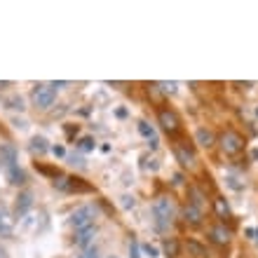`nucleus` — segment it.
<instances>
[{"label": "nucleus", "mask_w": 258, "mask_h": 258, "mask_svg": "<svg viewBox=\"0 0 258 258\" xmlns=\"http://www.w3.org/2000/svg\"><path fill=\"white\" fill-rule=\"evenodd\" d=\"M96 232H99L96 225H87V228L78 230V235H75V244L80 246V249H89L92 242H94V237H96Z\"/></svg>", "instance_id": "7"}, {"label": "nucleus", "mask_w": 258, "mask_h": 258, "mask_svg": "<svg viewBox=\"0 0 258 258\" xmlns=\"http://www.w3.org/2000/svg\"><path fill=\"white\" fill-rule=\"evenodd\" d=\"M108 258H117V256H108Z\"/></svg>", "instance_id": "32"}, {"label": "nucleus", "mask_w": 258, "mask_h": 258, "mask_svg": "<svg viewBox=\"0 0 258 258\" xmlns=\"http://www.w3.org/2000/svg\"><path fill=\"white\" fill-rule=\"evenodd\" d=\"M218 143H221V150H223L225 155H237L244 148V139L235 129H225L223 134H221V139H218Z\"/></svg>", "instance_id": "3"}, {"label": "nucleus", "mask_w": 258, "mask_h": 258, "mask_svg": "<svg viewBox=\"0 0 258 258\" xmlns=\"http://www.w3.org/2000/svg\"><path fill=\"white\" fill-rule=\"evenodd\" d=\"M209 237H211V242H216V244H228V242H230V230H228L225 225H214L209 230Z\"/></svg>", "instance_id": "12"}, {"label": "nucleus", "mask_w": 258, "mask_h": 258, "mask_svg": "<svg viewBox=\"0 0 258 258\" xmlns=\"http://www.w3.org/2000/svg\"><path fill=\"white\" fill-rule=\"evenodd\" d=\"M251 157H253V160H258V150H253V153H251Z\"/></svg>", "instance_id": "31"}, {"label": "nucleus", "mask_w": 258, "mask_h": 258, "mask_svg": "<svg viewBox=\"0 0 258 258\" xmlns=\"http://www.w3.org/2000/svg\"><path fill=\"white\" fill-rule=\"evenodd\" d=\"M157 87L162 89L164 94H176V82H157Z\"/></svg>", "instance_id": "22"}, {"label": "nucleus", "mask_w": 258, "mask_h": 258, "mask_svg": "<svg viewBox=\"0 0 258 258\" xmlns=\"http://www.w3.org/2000/svg\"><path fill=\"white\" fill-rule=\"evenodd\" d=\"M52 153H54L56 157H63V155H66V150H63L61 146H52Z\"/></svg>", "instance_id": "27"}, {"label": "nucleus", "mask_w": 258, "mask_h": 258, "mask_svg": "<svg viewBox=\"0 0 258 258\" xmlns=\"http://www.w3.org/2000/svg\"><path fill=\"white\" fill-rule=\"evenodd\" d=\"M174 155H176V160L181 162V167H195V153H192V148H188V143L178 141L176 146H174Z\"/></svg>", "instance_id": "6"}, {"label": "nucleus", "mask_w": 258, "mask_h": 258, "mask_svg": "<svg viewBox=\"0 0 258 258\" xmlns=\"http://www.w3.org/2000/svg\"><path fill=\"white\" fill-rule=\"evenodd\" d=\"M214 209H216V214L221 218L230 216V204L225 202V197H216V200H214Z\"/></svg>", "instance_id": "16"}, {"label": "nucleus", "mask_w": 258, "mask_h": 258, "mask_svg": "<svg viewBox=\"0 0 258 258\" xmlns=\"http://www.w3.org/2000/svg\"><path fill=\"white\" fill-rule=\"evenodd\" d=\"M195 141L202 146V148H211L214 143H216V139H214V132L211 129H204V127H200L195 132Z\"/></svg>", "instance_id": "13"}, {"label": "nucleus", "mask_w": 258, "mask_h": 258, "mask_svg": "<svg viewBox=\"0 0 258 258\" xmlns=\"http://www.w3.org/2000/svg\"><path fill=\"white\" fill-rule=\"evenodd\" d=\"M94 139H92V136H82L80 141H78V148L82 150V153H89V150H94Z\"/></svg>", "instance_id": "21"}, {"label": "nucleus", "mask_w": 258, "mask_h": 258, "mask_svg": "<svg viewBox=\"0 0 258 258\" xmlns=\"http://www.w3.org/2000/svg\"><path fill=\"white\" fill-rule=\"evenodd\" d=\"M5 106H7L10 110H24V108H26L21 96H10V99H5Z\"/></svg>", "instance_id": "19"}, {"label": "nucleus", "mask_w": 258, "mask_h": 258, "mask_svg": "<svg viewBox=\"0 0 258 258\" xmlns=\"http://www.w3.org/2000/svg\"><path fill=\"white\" fill-rule=\"evenodd\" d=\"M228 183H230V188H235V190L242 188V183H237V178H228Z\"/></svg>", "instance_id": "29"}, {"label": "nucleus", "mask_w": 258, "mask_h": 258, "mask_svg": "<svg viewBox=\"0 0 258 258\" xmlns=\"http://www.w3.org/2000/svg\"><path fill=\"white\" fill-rule=\"evenodd\" d=\"M174 214H176V209H174V200L171 197L160 195L153 202V216H155V225L160 230H167L174 223Z\"/></svg>", "instance_id": "1"}, {"label": "nucleus", "mask_w": 258, "mask_h": 258, "mask_svg": "<svg viewBox=\"0 0 258 258\" xmlns=\"http://www.w3.org/2000/svg\"><path fill=\"white\" fill-rule=\"evenodd\" d=\"M157 122H160V127H162L167 134H174V132H178V127H181V120H178V115L171 108L160 110V113H157Z\"/></svg>", "instance_id": "5"}, {"label": "nucleus", "mask_w": 258, "mask_h": 258, "mask_svg": "<svg viewBox=\"0 0 258 258\" xmlns=\"http://www.w3.org/2000/svg\"><path fill=\"white\" fill-rule=\"evenodd\" d=\"M183 218H185V223H190V225H202V221H204V214H202V209L197 207V204H185L183 207Z\"/></svg>", "instance_id": "8"}, {"label": "nucleus", "mask_w": 258, "mask_h": 258, "mask_svg": "<svg viewBox=\"0 0 258 258\" xmlns=\"http://www.w3.org/2000/svg\"><path fill=\"white\" fill-rule=\"evenodd\" d=\"M68 160H71V162H73V164H85V160H82L80 155H75V153H73V155H71V157H68Z\"/></svg>", "instance_id": "28"}, {"label": "nucleus", "mask_w": 258, "mask_h": 258, "mask_svg": "<svg viewBox=\"0 0 258 258\" xmlns=\"http://www.w3.org/2000/svg\"><path fill=\"white\" fill-rule=\"evenodd\" d=\"M134 197H129V195H124L122 197V207H124V209H129V207H134Z\"/></svg>", "instance_id": "25"}, {"label": "nucleus", "mask_w": 258, "mask_h": 258, "mask_svg": "<svg viewBox=\"0 0 258 258\" xmlns=\"http://www.w3.org/2000/svg\"><path fill=\"white\" fill-rule=\"evenodd\" d=\"M31 150H33V153H38V155H42V153H47V141H45V139H42V136H35L33 141H31Z\"/></svg>", "instance_id": "18"}, {"label": "nucleus", "mask_w": 258, "mask_h": 258, "mask_svg": "<svg viewBox=\"0 0 258 258\" xmlns=\"http://www.w3.org/2000/svg\"><path fill=\"white\" fill-rule=\"evenodd\" d=\"M143 251L148 253L150 258H155V256H157V249H155V246H150V244H146V246H143Z\"/></svg>", "instance_id": "26"}, {"label": "nucleus", "mask_w": 258, "mask_h": 258, "mask_svg": "<svg viewBox=\"0 0 258 258\" xmlns=\"http://www.w3.org/2000/svg\"><path fill=\"white\" fill-rule=\"evenodd\" d=\"M0 164H3L5 169L17 167V150H14L12 146H3V148H0Z\"/></svg>", "instance_id": "11"}, {"label": "nucleus", "mask_w": 258, "mask_h": 258, "mask_svg": "<svg viewBox=\"0 0 258 258\" xmlns=\"http://www.w3.org/2000/svg\"><path fill=\"white\" fill-rule=\"evenodd\" d=\"M139 132H141L146 139H150V146L155 148L157 146V139H155V129L153 127H148V122H139Z\"/></svg>", "instance_id": "17"}, {"label": "nucleus", "mask_w": 258, "mask_h": 258, "mask_svg": "<svg viewBox=\"0 0 258 258\" xmlns=\"http://www.w3.org/2000/svg\"><path fill=\"white\" fill-rule=\"evenodd\" d=\"M129 256H132V258H141V256H139V244H136L134 239L129 242Z\"/></svg>", "instance_id": "24"}, {"label": "nucleus", "mask_w": 258, "mask_h": 258, "mask_svg": "<svg viewBox=\"0 0 258 258\" xmlns=\"http://www.w3.org/2000/svg\"><path fill=\"white\" fill-rule=\"evenodd\" d=\"M80 258H99V249H96V246H89V249H85V251H82Z\"/></svg>", "instance_id": "23"}, {"label": "nucleus", "mask_w": 258, "mask_h": 258, "mask_svg": "<svg viewBox=\"0 0 258 258\" xmlns=\"http://www.w3.org/2000/svg\"><path fill=\"white\" fill-rule=\"evenodd\" d=\"M94 218H96V211L92 204L87 207H80V209H75L71 214V225H73L75 230H82V228H87V225H94Z\"/></svg>", "instance_id": "4"}, {"label": "nucleus", "mask_w": 258, "mask_h": 258, "mask_svg": "<svg viewBox=\"0 0 258 258\" xmlns=\"http://www.w3.org/2000/svg\"><path fill=\"white\" fill-rule=\"evenodd\" d=\"M14 232V218L5 207H0V237H10Z\"/></svg>", "instance_id": "10"}, {"label": "nucleus", "mask_w": 258, "mask_h": 258, "mask_svg": "<svg viewBox=\"0 0 258 258\" xmlns=\"http://www.w3.org/2000/svg\"><path fill=\"white\" fill-rule=\"evenodd\" d=\"M162 249H164V253H167V258H176L178 253H181V244H178L174 237L164 239V242H162Z\"/></svg>", "instance_id": "14"}, {"label": "nucleus", "mask_w": 258, "mask_h": 258, "mask_svg": "<svg viewBox=\"0 0 258 258\" xmlns=\"http://www.w3.org/2000/svg\"><path fill=\"white\" fill-rule=\"evenodd\" d=\"M31 101H33L35 108H40V110L52 108L56 101V89L52 87V82L49 85H35L33 92H31Z\"/></svg>", "instance_id": "2"}, {"label": "nucleus", "mask_w": 258, "mask_h": 258, "mask_svg": "<svg viewBox=\"0 0 258 258\" xmlns=\"http://www.w3.org/2000/svg\"><path fill=\"white\" fill-rule=\"evenodd\" d=\"M188 251H190L195 258H204V256H207V249H204L202 244H197V242H192V239L188 242Z\"/></svg>", "instance_id": "20"}, {"label": "nucleus", "mask_w": 258, "mask_h": 258, "mask_svg": "<svg viewBox=\"0 0 258 258\" xmlns=\"http://www.w3.org/2000/svg\"><path fill=\"white\" fill-rule=\"evenodd\" d=\"M256 235H258V230H256Z\"/></svg>", "instance_id": "33"}, {"label": "nucleus", "mask_w": 258, "mask_h": 258, "mask_svg": "<svg viewBox=\"0 0 258 258\" xmlns=\"http://www.w3.org/2000/svg\"><path fill=\"white\" fill-rule=\"evenodd\" d=\"M31 207H33V192H31V190L19 192V197H17V204H14V214H17V216H24V214H26Z\"/></svg>", "instance_id": "9"}, {"label": "nucleus", "mask_w": 258, "mask_h": 258, "mask_svg": "<svg viewBox=\"0 0 258 258\" xmlns=\"http://www.w3.org/2000/svg\"><path fill=\"white\" fill-rule=\"evenodd\" d=\"M0 258H7V251H5V246H0Z\"/></svg>", "instance_id": "30"}, {"label": "nucleus", "mask_w": 258, "mask_h": 258, "mask_svg": "<svg viewBox=\"0 0 258 258\" xmlns=\"http://www.w3.org/2000/svg\"><path fill=\"white\" fill-rule=\"evenodd\" d=\"M7 178H10V183H12V185H24V183H26V174H24L19 167L7 169Z\"/></svg>", "instance_id": "15"}]
</instances>
